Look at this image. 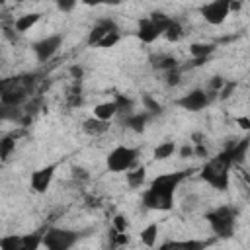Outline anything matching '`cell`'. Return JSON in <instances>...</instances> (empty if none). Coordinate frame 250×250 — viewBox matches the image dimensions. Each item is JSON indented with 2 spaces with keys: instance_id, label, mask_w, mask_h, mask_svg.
Segmentation results:
<instances>
[{
  "instance_id": "1",
  "label": "cell",
  "mask_w": 250,
  "mask_h": 250,
  "mask_svg": "<svg viewBox=\"0 0 250 250\" xmlns=\"http://www.w3.org/2000/svg\"><path fill=\"white\" fill-rule=\"evenodd\" d=\"M191 172L193 170H178V172H168V174L156 176L141 195L143 205L152 211H170L174 207V193H176L178 186L186 178H189Z\"/></svg>"
},
{
  "instance_id": "2",
  "label": "cell",
  "mask_w": 250,
  "mask_h": 250,
  "mask_svg": "<svg viewBox=\"0 0 250 250\" xmlns=\"http://www.w3.org/2000/svg\"><path fill=\"white\" fill-rule=\"evenodd\" d=\"M230 166H232V158H230V152L227 146L217 156L207 158V162L199 170V178L205 184H209L211 188L225 191L229 188V182H230Z\"/></svg>"
},
{
  "instance_id": "3",
  "label": "cell",
  "mask_w": 250,
  "mask_h": 250,
  "mask_svg": "<svg viewBox=\"0 0 250 250\" xmlns=\"http://www.w3.org/2000/svg\"><path fill=\"white\" fill-rule=\"evenodd\" d=\"M35 84V74H16L0 78V104L10 107H20L31 94Z\"/></svg>"
},
{
  "instance_id": "4",
  "label": "cell",
  "mask_w": 250,
  "mask_h": 250,
  "mask_svg": "<svg viewBox=\"0 0 250 250\" xmlns=\"http://www.w3.org/2000/svg\"><path fill=\"white\" fill-rule=\"evenodd\" d=\"M205 219L211 227V230L219 238H230L236 229V211L230 205H219L205 213Z\"/></svg>"
},
{
  "instance_id": "5",
  "label": "cell",
  "mask_w": 250,
  "mask_h": 250,
  "mask_svg": "<svg viewBox=\"0 0 250 250\" xmlns=\"http://www.w3.org/2000/svg\"><path fill=\"white\" fill-rule=\"evenodd\" d=\"M82 232L62 227H49L43 230V246L47 250H70L78 240Z\"/></svg>"
},
{
  "instance_id": "6",
  "label": "cell",
  "mask_w": 250,
  "mask_h": 250,
  "mask_svg": "<svg viewBox=\"0 0 250 250\" xmlns=\"http://www.w3.org/2000/svg\"><path fill=\"white\" fill-rule=\"evenodd\" d=\"M170 16H164L162 12H152L148 18H143L139 21V29H137V37L143 43H152L156 41L160 35H164L168 23H170Z\"/></svg>"
},
{
  "instance_id": "7",
  "label": "cell",
  "mask_w": 250,
  "mask_h": 250,
  "mask_svg": "<svg viewBox=\"0 0 250 250\" xmlns=\"http://www.w3.org/2000/svg\"><path fill=\"white\" fill-rule=\"evenodd\" d=\"M139 158V148L119 145L105 156V166L109 172H127L133 168V164Z\"/></svg>"
},
{
  "instance_id": "8",
  "label": "cell",
  "mask_w": 250,
  "mask_h": 250,
  "mask_svg": "<svg viewBox=\"0 0 250 250\" xmlns=\"http://www.w3.org/2000/svg\"><path fill=\"white\" fill-rule=\"evenodd\" d=\"M41 244H43V230L0 236V250H39Z\"/></svg>"
},
{
  "instance_id": "9",
  "label": "cell",
  "mask_w": 250,
  "mask_h": 250,
  "mask_svg": "<svg viewBox=\"0 0 250 250\" xmlns=\"http://www.w3.org/2000/svg\"><path fill=\"white\" fill-rule=\"evenodd\" d=\"M211 98H213L211 92H205L203 88H195V90L184 94L182 98H178L176 104H178L182 109H186V111H201L203 107L209 105Z\"/></svg>"
},
{
  "instance_id": "10",
  "label": "cell",
  "mask_w": 250,
  "mask_h": 250,
  "mask_svg": "<svg viewBox=\"0 0 250 250\" xmlns=\"http://www.w3.org/2000/svg\"><path fill=\"white\" fill-rule=\"evenodd\" d=\"M61 45H62V33H51V35L35 41L31 49H33V53H35L39 62H47L59 51Z\"/></svg>"
},
{
  "instance_id": "11",
  "label": "cell",
  "mask_w": 250,
  "mask_h": 250,
  "mask_svg": "<svg viewBox=\"0 0 250 250\" xmlns=\"http://www.w3.org/2000/svg\"><path fill=\"white\" fill-rule=\"evenodd\" d=\"M229 2H230V0H213V2L203 4V6L199 8V12H201V16H203V20H205L207 23L219 25V23H223V21L227 20V16L230 14Z\"/></svg>"
},
{
  "instance_id": "12",
  "label": "cell",
  "mask_w": 250,
  "mask_h": 250,
  "mask_svg": "<svg viewBox=\"0 0 250 250\" xmlns=\"http://www.w3.org/2000/svg\"><path fill=\"white\" fill-rule=\"evenodd\" d=\"M55 170H57V164H47L35 172H31V178H29V186L35 193H45L55 178Z\"/></svg>"
},
{
  "instance_id": "13",
  "label": "cell",
  "mask_w": 250,
  "mask_h": 250,
  "mask_svg": "<svg viewBox=\"0 0 250 250\" xmlns=\"http://www.w3.org/2000/svg\"><path fill=\"white\" fill-rule=\"evenodd\" d=\"M113 31H119V27H117V23L113 21V20H109V18H104V20H100V21H96V25L90 29V33H88V45L90 47H94V45H98L107 33H113Z\"/></svg>"
},
{
  "instance_id": "14",
  "label": "cell",
  "mask_w": 250,
  "mask_h": 250,
  "mask_svg": "<svg viewBox=\"0 0 250 250\" xmlns=\"http://www.w3.org/2000/svg\"><path fill=\"white\" fill-rule=\"evenodd\" d=\"M205 246H207V242H203V240L188 238V240H166L156 250H203Z\"/></svg>"
},
{
  "instance_id": "15",
  "label": "cell",
  "mask_w": 250,
  "mask_h": 250,
  "mask_svg": "<svg viewBox=\"0 0 250 250\" xmlns=\"http://www.w3.org/2000/svg\"><path fill=\"white\" fill-rule=\"evenodd\" d=\"M248 146H250V139H248V137H242L240 141H234V143L229 145V152H230L232 164H242V162L246 160Z\"/></svg>"
},
{
  "instance_id": "16",
  "label": "cell",
  "mask_w": 250,
  "mask_h": 250,
  "mask_svg": "<svg viewBox=\"0 0 250 250\" xmlns=\"http://www.w3.org/2000/svg\"><path fill=\"white\" fill-rule=\"evenodd\" d=\"M107 129H109V121H102L96 117H88L82 121V131L90 137H100V135L107 133Z\"/></svg>"
},
{
  "instance_id": "17",
  "label": "cell",
  "mask_w": 250,
  "mask_h": 250,
  "mask_svg": "<svg viewBox=\"0 0 250 250\" xmlns=\"http://www.w3.org/2000/svg\"><path fill=\"white\" fill-rule=\"evenodd\" d=\"M150 117H152V115H150V113H146V111H143V113H131V115L123 117V119H121V123H123L125 127L133 129L135 133H143V131H145V125L148 123V119H150Z\"/></svg>"
},
{
  "instance_id": "18",
  "label": "cell",
  "mask_w": 250,
  "mask_h": 250,
  "mask_svg": "<svg viewBox=\"0 0 250 250\" xmlns=\"http://www.w3.org/2000/svg\"><path fill=\"white\" fill-rule=\"evenodd\" d=\"M39 20H41V14H37V12L23 14V16H20V18L14 21V29L20 31V33H25V31H29Z\"/></svg>"
},
{
  "instance_id": "19",
  "label": "cell",
  "mask_w": 250,
  "mask_h": 250,
  "mask_svg": "<svg viewBox=\"0 0 250 250\" xmlns=\"http://www.w3.org/2000/svg\"><path fill=\"white\" fill-rule=\"evenodd\" d=\"M115 115H117V105H115V102H113V100H111V102L98 104V105L94 107V117H96V119L109 121V119H113Z\"/></svg>"
},
{
  "instance_id": "20",
  "label": "cell",
  "mask_w": 250,
  "mask_h": 250,
  "mask_svg": "<svg viewBox=\"0 0 250 250\" xmlns=\"http://www.w3.org/2000/svg\"><path fill=\"white\" fill-rule=\"evenodd\" d=\"M213 51H215L213 43H191L189 45V53L195 61H205Z\"/></svg>"
},
{
  "instance_id": "21",
  "label": "cell",
  "mask_w": 250,
  "mask_h": 250,
  "mask_svg": "<svg viewBox=\"0 0 250 250\" xmlns=\"http://www.w3.org/2000/svg\"><path fill=\"white\" fill-rule=\"evenodd\" d=\"M174 152H176V143H174V141H162L160 145L154 146L152 156H154V160H166V158H170Z\"/></svg>"
},
{
  "instance_id": "22",
  "label": "cell",
  "mask_w": 250,
  "mask_h": 250,
  "mask_svg": "<svg viewBox=\"0 0 250 250\" xmlns=\"http://www.w3.org/2000/svg\"><path fill=\"white\" fill-rule=\"evenodd\" d=\"M145 178H146V168L145 166H139L135 170L125 172V180H127L129 188H141L145 184Z\"/></svg>"
},
{
  "instance_id": "23",
  "label": "cell",
  "mask_w": 250,
  "mask_h": 250,
  "mask_svg": "<svg viewBox=\"0 0 250 250\" xmlns=\"http://www.w3.org/2000/svg\"><path fill=\"white\" fill-rule=\"evenodd\" d=\"M156 238H158V225L156 223H150L146 225L143 230H141V242L148 248H152L156 244Z\"/></svg>"
},
{
  "instance_id": "24",
  "label": "cell",
  "mask_w": 250,
  "mask_h": 250,
  "mask_svg": "<svg viewBox=\"0 0 250 250\" xmlns=\"http://www.w3.org/2000/svg\"><path fill=\"white\" fill-rule=\"evenodd\" d=\"M152 66L168 72V70L178 68V61L174 57H168V55H158V57H152Z\"/></svg>"
},
{
  "instance_id": "25",
  "label": "cell",
  "mask_w": 250,
  "mask_h": 250,
  "mask_svg": "<svg viewBox=\"0 0 250 250\" xmlns=\"http://www.w3.org/2000/svg\"><path fill=\"white\" fill-rule=\"evenodd\" d=\"M14 148H16V137L14 135L0 137V160H8L10 154L14 152Z\"/></svg>"
},
{
  "instance_id": "26",
  "label": "cell",
  "mask_w": 250,
  "mask_h": 250,
  "mask_svg": "<svg viewBox=\"0 0 250 250\" xmlns=\"http://www.w3.org/2000/svg\"><path fill=\"white\" fill-rule=\"evenodd\" d=\"M182 33H184V29H182L180 21H178V20H170V23H168V27H166V31H164V37H166L168 41L176 43V41H180Z\"/></svg>"
},
{
  "instance_id": "27",
  "label": "cell",
  "mask_w": 250,
  "mask_h": 250,
  "mask_svg": "<svg viewBox=\"0 0 250 250\" xmlns=\"http://www.w3.org/2000/svg\"><path fill=\"white\" fill-rule=\"evenodd\" d=\"M21 119V109L20 107H10L0 104V121H20Z\"/></svg>"
},
{
  "instance_id": "28",
  "label": "cell",
  "mask_w": 250,
  "mask_h": 250,
  "mask_svg": "<svg viewBox=\"0 0 250 250\" xmlns=\"http://www.w3.org/2000/svg\"><path fill=\"white\" fill-rule=\"evenodd\" d=\"M121 39V35H119V31H113V33H107L100 43H98V47H102V49H109V47H113L117 41Z\"/></svg>"
},
{
  "instance_id": "29",
  "label": "cell",
  "mask_w": 250,
  "mask_h": 250,
  "mask_svg": "<svg viewBox=\"0 0 250 250\" xmlns=\"http://www.w3.org/2000/svg\"><path fill=\"white\" fill-rule=\"evenodd\" d=\"M143 104H145V107L148 109L146 113H150V115H152V113H162V105H160L158 102H154L150 96H145V98H143Z\"/></svg>"
},
{
  "instance_id": "30",
  "label": "cell",
  "mask_w": 250,
  "mask_h": 250,
  "mask_svg": "<svg viewBox=\"0 0 250 250\" xmlns=\"http://www.w3.org/2000/svg\"><path fill=\"white\" fill-rule=\"evenodd\" d=\"M127 227H129V221L125 215H115L113 217V230L115 232H127Z\"/></svg>"
},
{
  "instance_id": "31",
  "label": "cell",
  "mask_w": 250,
  "mask_h": 250,
  "mask_svg": "<svg viewBox=\"0 0 250 250\" xmlns=\"http://www.w3.org/2000/svg\"><path fill=\"white\" fill-rule=\"evenodd\" d=\"M72 178H74L76 182H86V180L90 178V174H88L82 166H72Z\"/></svg>"
},
{
  "instance_id": "32",
  "label": "cell",
  "mask_w": 250,
  "mask_h": 250,
  "mask_svg": "<svg viewBox=\"0 0 250 250\" xmlns=\"http://www.w3.org/2000/svg\"><path fill=\"white\" fill-rule=\"evenodd\" d=\"M111 240H113L115 246H125L129 242V236H127V232H115V230H111Z\"/></svg>"
},
{
  "instance_id": "33",
  "label": "cell",
  "mask_w": 250,
  "mask_h": 250,
  "mask_svg": "<svg viewBox=\"0 0 250 250\" xmlns=\"http://www.w3.org/2000/svg\"><path fill=\"white\" fill-rule=\"evenodd\" d=\"M166 84L168 86H178L180 84V72H178V68L166 72Z\"/></svg>"
},
{
  "instance_id": "34",
  "label": "cell",
  "mask_w": 250,
  "mask_h": 250,
  "mask_svg": "<svg viewBox=\"0 0 250 250\" xmlns=\"http://www.w3.org/2000/svg\"><path fill=\"white\" fill-rule=\"evenodd\" d=\"M209 86H211V94H217V92L225 86V78H223V76H213V80H211Z\"/></svg>"
},
{
  "instance_id": "35",
  "label": "cell",
  "mask_w": 250,
  "mask_h": 250,
  "mask_svg": "<svg viewBox=\"0 0 250 250\" xmlns=\"http://www.w3.org/2000/svg\"><path fill=\"white\" fill-rule=\"evenodd\" d=\"M236 88V82H225V86L219 90V94H221V100H225V98H229L230 96V92Z\"/></svg>"
},
{
  "instance_id": "36",
  "label": "cell",
  "mask_w": 250,
  "mask_h": 250,
  "mask_svg": "<svg viewBox=\"0 0 250 250\" xmlns=\"http://www.w3.org/2000/svg\"><path fill=\"white\" fill-rule=\"evenodd\" d=\"M193 156H199V158H209V152H207V148L203 146V143H199V145H195V146H193Z\"/></svg>"
},
{
  "instance_id": "37",
  "label": "cell",
  "mask_w": 250,
  "mask_h": 250,
  "mask_svg": "<svg viewBox=\"0 0 250 250\" xmlns=\"http://www.w3.org/2000/svg\"><path fill=\"white\" fill-rule=\"evenodd\" d=\"M57 8L61 12H70V10L76 8V2H57Z\"/></svg>"
},
{
  "instance_id": "38",
  "label": "cell",
  "mask_w": 250,
  "mask_h": 250,
  "mask_svg": "<svg viewBox=\"0 0 250 250\" xmlns=\"http://www.w3.org/2000/svg\"><path fill=\"white\" fill-rule=\"evenodd\" d=\"M180 156H182V158H189V156H193V146L184 145V146L180 148Z\"/></svg>"
},
{
  "instance_id": "39",
  "label": "cell",
  "mask_w": 250,
  "mask_h": 250,
  "mask_svg": "<svg viewBox=\"0 0 250 250\" xmlns=\"http://www.w3.org/2000/svg\"><path fill=\"white\" fill-rule=\"evenodd\" d=\"M236 123H238L244 131H248V129H250V119H248V117H236Z\"/></svg>"
}]
</instances>
